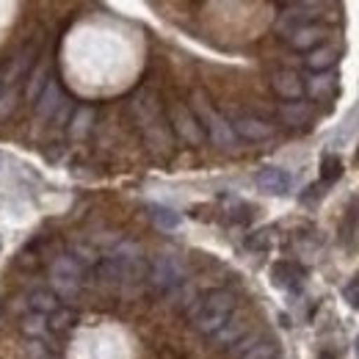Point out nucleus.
I'll return each mask as SVG.
<instances>
[{
  "label": "nucleus",
  "mask_w": 359,
  "mask_h": 359,
  "mask_svg": "<svg viewBox=\"0 0 359 359\" xmlns=\"http://www.w3.org/2000/svg\"><path fill=\"white\" fill-rule=\"evenodd\" d=\"M246 337V326L243 323H238V320H229L222 332H216L213 334V340L222 346V348H226V346H235L238 340H243Z\"/></svg>",
  "instance_id": "nucleus-21"
},
{
  "label": "nucleus",
  "mask_w": 359,
  "mask_h": 359,
  "mask_svg": "<svg viewBox=\"0 0 359 359\" xmlns=\"http://www.w3.org/2000/svg\"><path fill=\"white\" fill-rule=\"evenodd\" d=\"M271 243H273L271 229H260V232H255V235L246 241V246H249V249H260V252H263V249H269Z\"/></svg>",
  "instance_id": "nucleus-24"
},
{
  "label": "nucleus",
  "mask_w": 359,
  "mask_h": 359,
  "mask_svg": "<svg viewBox=\"0 0 359 359\" xmlns=\"http://www.w3.org/2000/svg\"><path fill=\"white\" fill-rule=\"evenodd\" d=\"M61 102H64L61 86H58V81H53V78H50V83L45 86V91L39 94V100H36L34 105H36V114H39L42 119H53V116L58 114Z\"/></svg>",
  "instance_id": "nucleus-11"
},
{
  "label": "nucleus",
  "mask_w": 359,
  "mask_h": 359,
  "mask_svg": "<svg viewBox=\"0 0 359 359\" xmlns=\"http://www.w3.org/2000/svg\"><path fill=\"white\" fill-rule=\"evenodd\" d=\"M320 39H323V28L318 25H302L287 36L290 47H296L299 53H313L315 47H320Z\"/></svg>",
  "instance_id": "nucleus-12"
},
{
  "label": "nucleus",
  "mask_w": 359,
  "mask_h": 359,
  "mask_svg": "<svg viewBox=\"0 0 359 359\" xmlns=\"http://www.w3.org/2000/svg\"><path fill=\"white\" fill-rule=\"evenodd\" d=\"M185 282V266L175 255H158L149 266V285L158 293H172Z\"/></svg>",
  "instance_id": "nucleus-4"
},
{
  "label": "nucleus",
  "mask_w": 359,
  "mask_h": 359,
  "mask_svg": "<svg viewBox=\"0 0 359 359\" xmlns=\"http://www.w3.org/2000/svg\"><path fill=\"white\" fill-rule=\"evenodd\" d=\"M91 122H94V108H89V105L75 108V114L69 119V135L72 138H86L91 130Z\"/></svg>",
  "instance_id": "nucleus-18"
},
{
  "label": "nucleus",
  "mask_w": 359,
  "mask_h": 359,
  "mask_svg": "<svg viewBox=\"0 0 359 359\" xmlns=\"http://www.w3.org/2000/svg\"><path fill=\"white\" fill-rule=\"evenodd\" d=\"M50 285L53 293L61 299H75L83 285V263L72 255H61L50 266Z\"/></svg>",
  "instance_id": "nucleus-2"
},
{
  "label": "nucleus",
  "mask_w": 359,
  "mask_h": 359,
  "mask_svg": "<svg viewBox=\"0 0 359 359\" xmlns=\"http://www.w3.org/2000/svg\"><path fill=\"white\" fill-rule=\"evenodd\" d=\"M172 125H175V130L180 133V138H185V141L194 144V147H199V144L208 138L202 122H199V119L194 116V111L185 108V105H175V108H172Z\"/></svg>",
  "instance_id": "nucleus-6"
},
{
  "label": "nucleus",
  "mask_w": 359,
  "mask_h": 359,
  "mask_svg": "<svg viewBox=\"0 0 359 359\" xmlns=\"http://www.w3.org/2000/svg\"><path fill=\"white\" fill-rule=\"evenodd\" d=\"M232 130H235V135H241L246 141H266V138L273 135V125H269L260 116H241V119H235Z\"/></svg>",
  "instance_id": "nucleus-10"
},
{
  "label": "nucleus",
  "mask_w": 359,
  "mask_h": 359,
  "mask_svg": "<svg viewBox=\"0 0 359 359\" xmlns=\"http://www.w3.org/2000/svg\"><path fill=\"white\" fill-rule=\"evenodd\" d=\"M194 100H196L194 108H196V114H199V122H205L202 128H208V138H210L216 147H222V149L235 147V130H232V125H226L224 116L216 114V111L208 105V100H205L202 91H196Z\"/></svg>",
  "instance_id": "nucleus-3"
},
{
  "label": "nucleus",
  "mask_w": 359,
  "mask_h": 359,
  "mask_svg": "<svg viewBox=\"0 0 359 359\" xmlns=\"http://www.w3.org/2000/svg\"><path fill=\"white\" fill-rule=\"evenodd\" d=\"M357 357H359V337H357Z\"/></svg>",
  "instance_id": "nucleus-29"
},
{
  "label": "nucleus",
  "mask_w": 359,
  "mask_h": 359,
  "mask_svg": "<svg viewBox=\"0 0 359 359\" xmlns=\"http://www.w3.org/2000/svg\"><path fill=\"white\" fill-rule=\"evenodd\" d=\"M0 318H3V302H0Z\"/></svg>",
  "instance_id": "nucleus-28"
},
{
  "label": "nucleus",
  "mask_w": 359,
  "mask_h": 359,
  "mask_svg": "<svg viewBox=\"0 0 359 359\" xmlns=\"http://www.w3.org/2000/svg\"><path fill=\"white\" fill-rule=\"evenodd\" d=\"M232 357L235 359H279V343H276L273 337L246 334L243 340L235 343Z\"/></svg>",
  "instance_id": "nucleus-5"
},
{
  "label": "nucleus",
  "mask_w": 359,
  "mask_h": 359,
  "mask_svg": "<svg viewBox=\"0 0 359 359\" xmlns=\"http://www.w3.org/2000/svg\"><path fill=\"white\" fill-rule=\"evenodd\" d=\"M271 89L276 91V97H282L285 102H302L304 97V81L299 72L293 69H279L271 75Z\"/></svg>",
  "instance_id": "nucleus-7"
},
{
  "label": "nucleus",
  "mask_w": 359,
  "mask_h": 359,
  "mask_svg": "<svg viewBox=\"0 0 359 359\" xmlns=\"http://www.w3.org/2000/svg\"><path fill=\"white\" fill-rule=\"evenodd\" d=\"M271 282L276 287H282V290H296L304 282V269L299 263H293V260H279L271 269Z\"/></svg>",
  "instance_id": "nucleus-8"
},
{
  "label": "nucleus",
  "mask_w": 359,
  "mask_h": 359,
  "mask_svg": "<svg viewBox=\"0 0 359 359\" xmlns=\"http://www.w3.org/2000/svg\"><path fill=\"white\" fill-rule=\"evenodd\" d=\"M47 83H50V67H47V61H42V64H36V67L31 69V75H28V89H25V97H28L31 102H36V100H39V94L45 91Z\"/></svg>",
  "instance_id": "nucleus-16"
},
{
  "label": "nucleus",
  "mask_w": 359,
  "mask_h": 359,
  "mask_svg": "<svg viewBox=\"0 0 359 359\" xmlns=\"http://www.w3.org/2000/svg\"><path fill=\"white\" fill-rule=\"evenodd\" d=\"M147 213H149L152 224L158 226V229H166V232H172V229H177L182 224V216H180L177 210L166 208V205H149Z\"/></svg>",
  "instance_id": "nucleus-15"
},
{
  "label": "nucleus",
  "mask_w": 359,
  "mask_h": 359,
  "mask_svg": "<svg viewBox=\"0 0 359 359\" xmlns=\"http://www.w3.org/2000/svg\"><path fill=\"white\" fill-rule=\"evenodd\" d=\"M334 75H320V78H315L313 83L307 86V91H310V97H315V100H323V97H332L334 94Z\"/></svg>",
  "instance_id": "nucleus-23"
},
{
  "label": "nucleus",
  "mask_w": 359,
  "mask_h": 359,
  "mask_svg": "<svg viewBox=\"0 0 359 359\" xmlns=\"http://www.w3.org/2000/svg\"><path fill=\"white\" fill-rule=\"evenodd\" d=\"M75 323H78V313L72 307H58L53 315H47V329H53V332H67Z\"/></svg>",
  "instance_id": "nucleus-20"
},
{
  "label": "nucleus",
  "mask_w": 359,
  "mask_h": 359,
  "mask_svg": "<svg viewBox=\"0 0 359 359\" xmlns=\"http://www.w3.org/2000/svg\"><path fill=\"white\" fill-rule=\"evenodd\" d=\"M340 175H343V161L337 155H323V161H320V180L329 185V182L340 180Z\"/></svg>",
  "instance_id": "nucleus-22"
},
{
  "label": "nucleus",
  "mask_w": 359,
  "mask_h": 359,
  "mask_svg": "<svg viewBox=\"0 0 359 359\" xmlns=\"http://www.w3.org/2000/svg\"><path fill=\"white\" fill-rule=\"evenodd\" d=\"M279 116H282V122L290 125V128H304V125L313 119V108H310L307 102H285V105L279 108Z\"/></svg>",
  "instance_id": "nucleus-13"
},
{
  "label": "nucleus",
  "mask_w": 359,
  "mask_h": 359,
  "mask_svg": "<svg viewBox=\"0 0 359 359\" xmlns=\"http://www.w3.org/2000/svg\"><path fill=\"white\" fill-rule=\"evenodd\" d=\"M307 67L313 69V72H326V69H332L334 64H337V47L332 45H320L315 47L313 53H307Z\"/></svg>",
  "instance_id": "nucleus-14"
},
{
  "label": "nucleus",
  "mask_w": 359,
  "mask_h": 359,
  "mask_svg": "<svg viewBox=\"0 0 359 359\" xmlns=\"http://www.w3.org/2000/svg\"><path fill=\"white\" fill-rule=\"evenodd\" d=\"M235 315V296L229 290H208L196 299V304L191 307V326L202 334H216L222 332Z\"/></svg>",
  "instance_id": "nucleus-1"
},
{
  "label": "nucleus",
  "mask_w": 359,
  "mask_h": 359,
  "mask_svg": "<svg viewBox=\"0 0 359 359\" xmlns=\"http://www.w3.org/2000/svg\"><path fill=\"white\" fill-rule=\"evenodd\" d=\"M28 304H31V313H39V315H53L61 304H58V296L53 293V290H34L31 296H28Z\"/></svg>",
  "instance_id": "nucleus-17"
},
{
  "label": "nucleus",
  "mask_w": 359,
  "mask_h": 359,
  "mask_svg": "<svg viewBox=\"0 0 359 359\" xmlns=\"http://www.w3.org/2000/svg\"><path fill=\"white\" fill-rule=\"evenodd\" d=\"M318 359H334V354H332V351H320V354H318Z\"/></svg>",
  "instance_id": "nucleus-27"
},
{
  "label": "nucleus",
  "mask_w": 359,
  "mask_h": 359,
  "mask_svg": "<svg viewBox=\"0 0 359 359\" xmlns=\"http://www.w3.org/2000/svg\"><path fill=\"white\" fill-rule=\"evenodd\" d=\"M343 299H346V304H348L351 310H359V276H354V279L343 287Z\"/></svg>",
  "instance_id": "nucleus-25"
},
{
  "label": "nucleus",
  "mask_w": 359,
  "mask_h": 359,
  "mask_svg": "<svg viewBox=\"0 0 359 359\" xmlns=\"http://www.w3.org/2000/svg\"><path fill=\"white\" fill-rule=\"evenodd\" d=\"M290 175L285 169H276V166H269L263 172H257V188L263 194H271V196H282L290 191Z\"/></svg>",
  "instance_id": "nucleus-9"
},
{
  "label": "nucleus",
  "mask_w": 359,
  "mask_h": 359,
  "mask_svg": "<svg viewBox=\"0 0 359 359\" xmlns=\"http://www.w3.org/2000/svg\"><path fill=\"white\" fill-rule=\"evenodd\" d=\"M20 329H22V334L25 337H31V340H42L47 332V318L39 313H28L22 315V320H20Z\"/></svg>",
  "instance_id": "nucleus-19"
},
{
  "label": "nucleus",
  "mask_w": 359,
  "mask_h": 359,
  "mask_svg": "<svg viewBox=\"0 0 359 359\" xmlns=\"http://www.w3.org/2000/svg\"><path fill=\"white\" fill-rule=\"evenodd\" d=\"M14 100H17V89L14 86H8V91L0 94V119H6L14 111Z\"/></svg>",
  "instance_id": "nucleus-26"
}]
</instances>
